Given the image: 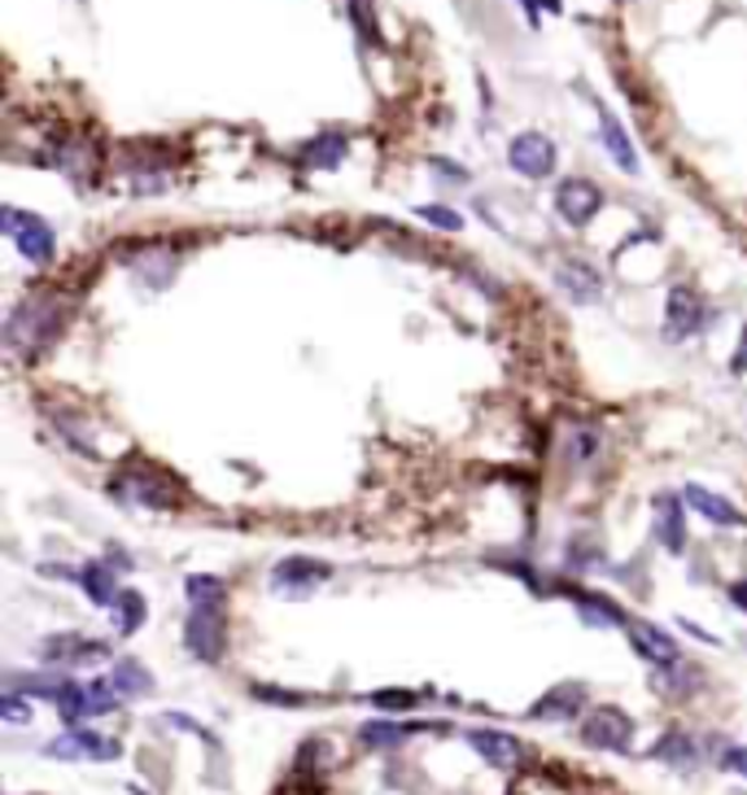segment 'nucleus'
Instances as JSON below:
<instances>
[{"label":"nucleus","instance_id":"f257e3e1","mask_svg":"<svg viewBox=\"0 0 747 795\" xmlns=\"http://www.w3.org/2000/svg\"><path fill=\"white\" fill-rule=\"evenodd\" d=\"M66 329V298L57 289H39L22 298L4 320V350L18 359H39Z\"/></svg>","mask_w":747,"mask_h":795},{"label":"nucleus","instance_id":"f03ea898","mask_svg":"<svg viewBox=\"0 0 747 795\" xmlns=\"http://www.w3.org/2000/svg\"><path fill=\"white\" fill-rule=\"evenodd\" d=\"M110 494L123 503V507H153V511H171L180 507V481L171 472H162L158 463H127L114 481H110Z\"/></svg>","mask_w":747,"mask_h":795},{"label":"nucleus","instance_id":"7ed1b4c3","mask_svg":"<svg viewBox=\"0 0 747 795\" xmlns=\"http://www.w3.org/2000/svg\"><path fill=\"white\" fill-rule=\"evenodd\" d=\"M0 228H4V237H13V245H18V254H22L26 263H35V267H48V263H53L57 237H53V228H48L39 215H26V210H18V206H4V210H0Z\"/></svg>","mask_w":747,"mask_h":795},{"label":"nucleus","instance_id":"20e7f679","mask_svg":"<svg viewBox=\"0 0 747 795\" xmlns=\"http://www.w3.org/2000/svg\"><path fill=\"white\" fill-rule=\"evenodd\" d=\"M184 647L202 665H219L228 652V617L223 608H188L184 621Z\"/></svg>","mask_w":747,"mask_h":795},{"label":"nucleus","instance_id":"39448f33","mask_svg":"<svg viewBox=\"0 0 747 795\" xmlns=\"http://www.w3.org/2000/svg\"><path fill=\"white\" fill-rule=\"evenodd\" d=\"M582 739L586 748H599V752H630L634 748V722L630 713L612 708V704H599V708H586V722H582Z\"/></svg>","mask_w":747,"mask_h":795},{"label":"nucleus","instance_id":"423d86ee","mask_svg":"<svg viewBox=\"0 0 747 795\" xmlns=\"http://www.w3.org/2000/svg\"><path fill=\"white\" fill-rule=\"evenodd\" d=\"M704 324H709L704 298H700L696 289H687V285L669 289V298H665V342L682 346V342H691L696 333H704Z\"/></svg>","mask_w":747,"mask_h":795},{"label":"nucleus","instance_id":"0eeeda50","mask_svg":"<svg viewBox=\"0 0 747 795\" xmlns=\"http://www.w3.org/2000/svg\"><path fill=\"white\" fill-rule=\"evenodd\" d=\"M333 577V564L329 560H315V555H289L272 568V590L276 595H289V599H302L311 595L315 586H324Z\"/></svg>","mask_w":747,"mask_h":795},{"label":"nucleus","instance_id":"6e6552de","mask_svg":"<svg viewBox=\"0 0 747 795\" xmlns=\"http://www.w3.org/2000/svg\"><path fill=\"white\" fill-rule=\"evenodd\" d=\"M599 206H604L599 184H590V180H582V175H568V180L555 184V215H560L568 228H586V223L599 215Z\"/></svg>","mask_w":747,"mask_h":795},{"label":"nucleus","instance_id":"1a4fd4ad","mask_svg":"<svg viewBox=\"0 0 747 795\" xmlns=\"http://www.w3.org/2000/svg\"><path fill=\"white\" fill-rule=\"evenodd\" d=\"M507 166L516 175H525V180H547L555 171V145L542 131H520L507 145Z\"/></svg>","mask_w":747,"mask_h":795},{"label":"nucleus","instance_id":"9d476101","mask_svg":"<svg viewBox=\"0 0 747 795\" xmlns=\"http://www.w3.org/2000/svg\"><path fill=\"white\" fill-rule=\"evenodd\" d=\"M625 634H630L634 652H639L643 660H652L656 669H665V665H678V660H682V652H678L674 634H669L665 625H656V621H643V617H630Z\"/></svg>","mask_w":747,"mask_h":795},{"label":"nucleus","instance_id":"9b49d317","mask_svg":"<svg viewBox=\"0 0 747 795\" xmlns=\"http://www.w3.org/2000/svg\"><path fill=\"white\" fill-rule=\"evenodd\" d=\"M48 757H57V761H114L118 757V744L114 739H101V735H92L83 726H70L66 735H57L48 744Z\"/></svg>","mask_w":747,"mask_h":795},{"label":"nucleus","instance_id":"f8f14e48","mask_svg":"<svg viewBox=\"0 0 747 795\" xmlns=\"http://www.w3.org/2000/svg\"><path fill=\"white\" fill-rule=\"evenodd\" d=\"M110 643L101 638H83V634H53L39 643V660L48 665H88V660H105Z\"/></svg>","mask_w":747,"mask_h":795},{"label":"nucleus","instance_id":"ddd939ff","mask_svg":"<svg viewBox=\"0 0 747 795\" xmlns=\"http://www.w3.org/2000/svg\"><path fill=\"white\" fill-rule=\"evenodd\" d=\"M656 542L669 555H682L687 551V498L656 494Z\"/></svg>","mask_w":747,"mask_h":795},{"label":"nucleus","instance_id":"4468645a","mask_svg":"<svg viewBox=\"0 0 747 795\" xmlns=\"http://www.w3.org/2000/svg\"><path fill=\"white\" fill-rule=\"evenodd\" d=\"M468 744L476 748L481 761H490L494 770H516L525 761V744L507 730H468Z\"/></svg>","mask_w":747,"mask_h":795},{"label":"nucleus","instance_id":"2eb2a0df","mask_svg":"<svg viewBox=\"0 0 747 795\" xmlns=\"http://www.w3.org/2000/svg\"><path fill=\"white\" fill-rule=\"evenodd\" d=\"M555 285L573 298V302H599L604 298V276L590 267V263H582V258H568V263H560L555 267Z\"/></svg>","mask_w":747,"mask_h":795},{"label":"nucleus","instance_id":"dca6fc26","mask_svg":"<svg viewBox=\"0 0 747 795\" xmlns=\"http://www.w3.org/2000/svg\"><path fill=\"white\" fill-rule=\"evenodd\" d=\"M582 708H586V687L564 682V687L547 691V695L529 708V717H533V722H573Z\"/></svg>","mask_w":747,"mask_h":795},{"label":"nucleus","instance_id":"f3484780","mask_svg":"<svg viewBox=\"0 0 747 795\" xmlns=\"http://www.w3.org/2000/svg\"><path fill=\"white\" fill-rule=\"evenodd\" d=\"M682 498H687V507H691V511H700L704 520H713V525H722V529H739V525H744V511H739L731 498H722L717 489L687 485V489H682Z\"/></svg>","mask_w":747,"mask_h":795},{"label":"nucleus","instance_id":"a211bd4d","mask_svg":"<svg viewBox=\"0 0 747 795\" xmlns=\"http://www.w3.org/2000/svg\"><path fill=\"white\" fill-rule=\"evenodd\" d=\"M568 599H573V608H577V617L586 621V625H595V630H625L630 625V617L612 603V599H604V595H590V590H568Z\"/></svg>","mask_w":747,"mask_h":795},{"label":"nucleus","instance_id":"6ab92c4d","mask_svg":"<svg viewBox=\"0 0 747 795\" xmlns=\"http://www.w3.org/2000/svg\"><path fill=\"white\" fill-rule=\"evenodd\" d=\"M114 577H118V573H114L105 560H92V564H83V568H79V586H83V595H88L96 608H105V612H110V608H114V599L123 595Z\"/></svg>","mask_w":747,"mask_h":795},{"label":"nucleus","instance_id":"aec40b11","mask_svg":"<svg viewBox=\"0 0 747 795\" xmlns=\"http://www.w3.org/2000/svg\"><path fill=\"white\" fill-rule=\"evenodd\" d=\"M599 136H604V145H608V153H612V162L621 166V171H639V153H634V145H630V136H625V127H621V118L617 114H608L604 105H599Z\"/></svg>","mask_w":747,"mask_h":795},{"label":"nucleus","instance_id":"412c9836","mask_svg":"<svg viewBox=\"0 0 747 795\" xmlns=\"http://www.w3.org/2000/svg\"><path fill=\"white\" fill-rule=\"evenodd\" d=\"M342 158H346V136L342 131H324L302 149V166H311V171H333V166H342Z\"/></svg>","mask_w":747,"mask_h":795},{"label":"nucleus","instance_id":"4be33fe9","mask_svg":"<svg viewBox=\"0 0 747 795\" xmlns=\"http://www.w3.org/2000/svg\"><path fill=\"white\" fill-rule=\"evenodd\" d=\"M110 617H114V630L127 638V634H136V630L149 621V603H145V595H140V590H123V595L114 599Z\"/></svg>","mask_w":747,"mask_h":795},{"label":"nucleus","instance_id":"5701e85b","mask_svg":"<svg viewBox=\"0 0 747 795\" xmlns=\"http://www.w3.org/2000/svg\"><path fill=\"white\" fill-rule=\"evenodd\" d=\"M110 682L118 687L123 700H140V695H153V673L140 665V660H118Z\"/></svg>","mask_w":747,"mask_h":795},{"label":"nucleus","instance_id":"b1692460","mask_svg":"<svg viewBox=\"0 0 747 795\" xmlns=\"http://www.w3.org/2000/svg\"><path fill=\"white\" fill-rule=\"evenodd\" d=\"M656 757L669 761V765H678V770H691V765H700V739L687 735V730H669L656 744Z\"/></svg>","mask_w":747,"mask_h":795},{"label":"nucleus","instance_id":"393cba45","mask_svg":"<svg viewBox=\"0 0 747 795\" xmlns=\"http://www.w3.org/2000/svg\"><path fill=\"white\" fill-rule=\"evenodd\" d=\"M184 595H188V608H223L228 586L219 577H210V573H193L184 581Z\"/></svg>","mask_w":747,"mask_h":795},{"label":"nucleus","instance_id":"a878e982","mask_svg":"<svg viewBox=\"0 0 747 795\" xmlns=\"http://www.w3.org/2000/svg\"><path fill=\"white\" fill-rule=\"evenodd\" d=\"M696 687H700V673H696L691 665H682V660H678V665H665V669L656 673V691L669 695V700H682V695H691Z\"/></svg>","mask_w":747,"mask_h":795},{"label":"nucleus","instance_id":"bb28decb","mask_svg":"<svg viewBox=\"0 0 747 795\" xmlns=\"http://www.w3.org/2000/svg\"><path fill=\"white\" fill-rule=\"evenodd\" d=\"M411 735H415V726H398V722H368V726L359 730V739H364L368 748H402Z\"/></svg>","mask_w":747,"mask_h":795},{"label":"nucleus","instance_id":"cd10ccee","mask_svg":"<svg viewBox=\"0 0 747 795\" xmlns=\"http://www.w3.org/2000/svg\"><path fill=\"white\" fill-rule=\"evenodd\" d=\"M599 446H604V433L590 428V424H577V428L568 433V454H573V463H595Z\"/></svg>","mask_w":747,"mask_h":795},{"label":"nucleus","instance_id":"c85d7f7f","mask_svg":"<svg viewBox=\"0 0 747 795\" xmlns=\"http://www.w3.org/2000/svg\"><path fill=\"white\" fill-rule=\"evenodd\" d=\"M415 215H420L424 223L441 228V232H459V228H463V215H459V210H450V206H420Z\"/></svg>","mask_w":747,"mask_h":795},{"label":"nucleus","instance_id":"c756f323","mask_svg":"<svg viewBox=\"0 0 747 795\" xmlns=\"http://www.w3.org/2000/svg\"><path fill=\"white\" fill-rule=\"evenodd\" d=\"M0 717H4L9 726H22V722L31 717V700H26V695H18V691L9 687V691L0 695Z\"/></svg>","mask_w":747,"mask_h":795},{"label":"nucleus","instance_id":"7c9ffc66","mask_svg":"<svg viewBox=\"0 0 747 795\" xmlns=\"http://www.w3.org/2000/svg\"><path fill=\"white\" fill-rule=\"evenodd\" d=\"M372 704L376 708H384V713H406V708L420 704V695H415V691H376Z\"/></svg>","mask_w":747,"mask_h":795},{"label":"nucleus","instance_id":"2f4dec72","mask_svg":"<svg viewBox=\"0 0 747 795\" xmlns=\"http://www.w3.org/2000/svg\"><path fill=\"white\" fill-rule=\"evenodd\" d=\"M722 770H731V774L747 779V744H735V748H726V752H722Z\"/></svg>","mask_w":747,"mask_h":795},{"label":"nucleus","instance_id":"473e14b6","mask_svg":"<svg viewBox=\"0 0 747 795\" xmlns=\"http://www.w3.org/2000/svg\"><path fill=\"white\" fill-rule=\"evenodd\" d=\"M254 695L267 700V704H302V695H294V691H272V687H254Z\"/></svg>","mask_w":747,"mask_h":795},{"label":"nucleus","instance_id":"72a5a7b5","mask_svg":"<svg viewBox=\"0 0 747 795\" xmlns=\"http://www.w3.org/2000/svg\"><path fill=\"white\" fill-rule=\"evenodd\" d=\"M433 175L455 180V184H468V171H463V166H450V162H441V158H433Z\"/></svg>","mask_w":747,"mask_h":795},{"label":"nucleus","instance_id":"f704fd0d","mask_svg":"<svg viewBox=\"0 0 747 795\" xmlns=\"http://www.w3.org/2000/svg\"><path fill=\"white\" fill-rule=\"evenodd\" d=\"M731 603H735L739 612H747V581H735V586H731Z\"/></svg>","mask_w":747,"mask_h":795},{"label":"nucleus","instance_id":"c9c22d12","mask_svg":"<svg viewBox=\"0 0 747 795\" xmlns=\"http://www.w3.org/2000/svg\"><path fill=\"white\" fill-rule=\"evenodd\" d=\"M731 372H747V329H744V346H739L735 359H731Z\"/></svg>","mask_w":747,"mask_h":795},{"label":"nucleus","instance_id":"e433bc0d","mask_svg":"<svg viewBox=\"0 0 747 795\" xmlns=\"http://www.w3.org/2000/svg\"><path fill=\"white\" fill-rule=\"evenodd\" d=\"M547 9H560V0H547Z\"/></svg>","mask_w":747,"mask_h":795}]
</instances>
